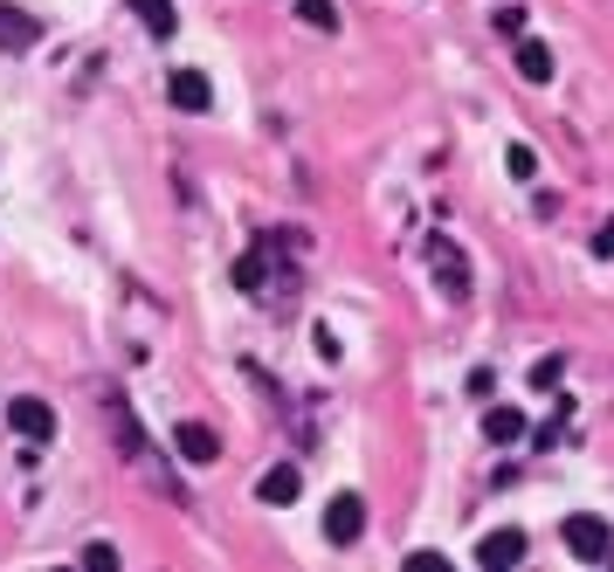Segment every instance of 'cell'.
<instances>
[{
    "mask_svg": "<svg viewBox=\"0 0 614 572\" xmlns=\"http://www.w3.org/2000/svg\"><path fill=\"white\" fill-rule=\"evenodd\" d=\"M559 531H567V552L580 559V565H601L607 552H614V531H607V517H567V525H559Z\"/></svg>",
    "mask_w": 614,
    "mask_h": 572,
    "instance_id": "6da1fadb",
    "label": "cell"
},
{
    "mask_svg": "<svg viewBox=\"0 0 614 572\" xmlns=\"http://www.w3.org/2000/svg\"><path fill=\"white\" fill-rule=\"evenodd\" d=\"M360 531H366V504L360 497H331L325 504V538L331 544H360Z\"/></svg>",
    "mask_w": 614,
    "mask_h": 572,
    "instance_id": "7a4b0ae2",
    "label": "cell"
},
{
    "mask_svg": "<svg viewBox=\"0 0 614 572\" xmlns=\"http://www.w3.org/2000/svg\"><path fill=\"white\" fill-rule=\"evenodd\" d=\"M8 421H14V435H21V441H48V435H56V407L35 400V394H21V400L8 407Z\"/></svg>",
    "mask_w": 614,
    "mask_h": 572,
    "instance_id": "3957f363",
    "label": "cell"
},
{
    "mask_svg": "<svg viewBox=\"0 0 614 572\" xmlns=\"http://www.w3.org/2000/svg\"><path fill=\"white\" fill-rule=\"evenodd\" d=\"M525 559V531H483V544H476V565L483 572H504V565H518Z\"/></svg>",
    "mask_w": 614,
    "mask_h": 572,
    "instance_id": "277c9868",
    "label": "cell"
},
{
    "mask_svg": "<svg viewBox=\"0 0 614 572\" xmlns=\"http://www.w3.org/2000/svg\"><path fill=\"white\" fill-rule=\"evenodd\" d=\"M166 97H173V111H208V103H215V84H208L200 69H173Z\"/></svg>",
    "mask_w": 614,
    "mask_h": 572,
    "instance_id": "5b68a950",
    "label": "cell"
},
{
    "mask_svg": "<svg viewBox=\"0 0 614 572\" xmlns=\"http://www.w3.org/2000/svg\"><path fill=\"white\" fill-rule=\"evenodd\" d=\"M173 449H180L187 462H215L221 455V435L208 421H180V428H173Z\"/></svg>",
    "mask_w": 614,
    "mask_h": 572,
    "instance_id": "8992f818",
    "label": "cell"
},
{
    "mask_svg": "<svg viewBox=\"0 0 614 572\" xmlns=\"http://www.w3.org/2000/svg\"><path fill=\"white\" fill-rule=\"evenodd\" d=\"M435 276H442L449 297H470V263H463V249H449V235H435Z\"/></svg>",
    "mask_w": 614,
    "mask_h": 572,
    "instance_id": "52a82bcc",
    "label": "cell"
},
{
    "mask_svg": "<svg viewBox=\"0 0 614 572\" xmlns=\"http://www.w3.org/2000/svg\"><path fill=\"white\" fill-rule=\"evenodd\" d=\"M255 497H263V504H297V497H304V476L290 470V462H276V470H263Z\"/></svg>",
    "mask_w": 614,
    "mask_h": 572,
    "instance_id": "ba28073f",
    "label": "cell"
},
{
    "mask_svg": "<svg viewBox=\"0 0 614 572\" xmlns=\"http://www.w3.org/2000/svg\"><path fill=\"white\" fill-rule=\"evenodd\" d=\"M124 8H132L139 21H145V35H173V29H180V8H173V0H124Z\"/></svg>",
    "mask_w": 614,
    "mask_h": 572,
    "instance_id": "9c48e42d",
    "label": "cell"
},
{
    "mask_svg": "<svg viewBox=\"0 0 614 572\" xmlns=\"http://www.w3.org/2000/svg\"><path fill=\"white\" fill-rule=\"evenodd\" d=\"M35 21L29 14H21V8H8V0H0V48H14V56H21V48H35Z\"/></svg>",
    "mask_w": 614,
    "mask_h": 572,
    "instance_id": "30bf717a",
    "label": "cell"
},
{
    "mask_svg": "<svg viewBox=\"0 0 614 572\" xmlns=\"http://www.w3.org/2000/svg\"><path fill=\"white\" fill-rule=\"evenodd\" d=\"M518 76H525V84H552V48L518 35Z\"/></svg>",
    "mask_w": 614,
    "mask_h": 572,
    "instance_id": "8fae6325",
    "label": "cell"
},
{
    "mask_svg": "<svg viewBox=\"0 0 614 572\" xmlns=\"http://www.w3.org/2000/svg\"><path fill=\"white\" fill-rule=\"evenodd\" d=\"M270 249H276V235H270V242H255L242 263H235V283H242V290H263V276H270Z\"/></svg>",
    "mask_w": 614,
    "mask_h": 572,
    "instance_id": "7c38bea8",
    "label": "cell"
},
{
    "mask_svg": "<svg viewBox=\"0 0 614 572\" xmlns=\"http://www.w3.org/2000/svg\"><path fill=\"white\" fill-rule=\"evenodd\" d=\"M483 435L491 441H525V407H491L483 414Z\"/></svg>",
    "mask_w": 614,
    "mask_h": 572,
    "instance_id": "4fadbf2b",
    "label": "cell"
},
{
    "mask_svg": "<svg viewBox=\"0 0 614 572\" xmlns=\"http://www.w3.org/2000/svg\"><path fill=\"white\" fill-rule=\"evenodd\" d=\"M297 14L311 21V29H339V8H331V0H297Z\"/></svg>",
    "mask_w": 614,
    "mask_h": 572,
    "instance_id": "5bb4252c",
    "label": "cell"
},
{
    "mask_svg": "<svg viewBox=\"0 0 614 572\" xmlns=\"http://www.w3.org/2000/svg\"><path fill=\"white\" fill-rule=\"evenodd\" d=\"M504 166L518 173V179H531V173H539V152H531V145H511V152H504Z\"/></svg>",
    "mask_w": 614,
    "mask_h": 572,
    "instance_id": "9a60e30c",
    "label": "cell"
},
{
    "mask_svg": "<svg viewBox=\"0 0 614 572\" xmlns=\"http://www.w3.org/2000/svg\"><path fill=\"white\" fill-rule=\"evenodd\" d=\"M559 373H567V359H539V366H531V386L546 394V386H559Z\"/></svg>",
    "mask_w": 614,
    "mask_h": 572,
    "instance_id": "2e32d148",
    "label": "cell"
},
{
    "mask_svg": "<svg viewBox=\"0 0 614 572\" xmlns=\"http://www.w3.org/2000/svg\"><path fill=\"white\" fill-rule=\"evenodd\" d=\"M594 255H614V215L601 221V235H594Z\"/></svg>",
    "mask_w": 614,
    "mask_h": 572,
    "instance_id": "e0dca14e",
    "label": "cell"
}]
</instances>
